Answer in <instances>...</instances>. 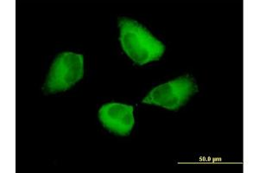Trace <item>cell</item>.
Wrapping results in <instances>:
<instances>
[{"mask_svg": "<svg viewBox=\"0 0 259 173\" xmlns=\"http://www.w3.org/2000/svg\"><path fill=\"white\" fill-rule=\"evenodd\" d=\"M118 26L122 49L137 64L144 65L157 61L164 54V44L139 22L122 18L119 19Z\"/></svg>", "mask_w": 259, "mask_h": 173, "instance_id": "1", "label": "cell"}, {"mask_svg": "<svg viewBox=\"0 0 259 173\" xmlns=\"http://www.w3.org/2000/svg\"><path fill=\"white\" fill-rule=\"evenodd\" d=\"M84 75L82 55L73 52L60 54L50 67L45 82L46 94H56L68 90L79 82Z\"/></svg>", "mask_w": 259, "mask_h": 173, "instance_id": "2", "label": "cell"}, {"mask_svg": "<svg viewBox=\"0 0 259 173\" xmlns=\"http://www.w3.org/2000/svg\"><path fill=\"white\" fill-rule=\"evenodd\" d=\"M197 92V84L193 78L182 77L153 88L143 102L168 110H178Z\"/></svg>", "mask_w": 259, "mask_h": 173, "instance_id": "3", "label": "cell"}, {"mask_svg": "<svg viewBox=\"0 0 259 173\" xmlns=\"http://www.w3.org/2000/svg\"><path fill=\"white\" fill-rule=\"evenodd\" d=\"M99 118L104 127L119 136H127L134 126L133 107L122 103H107L101 107Z\"/></svg>", "mask_w": 259, "mask_h": 173, "instance_id": "4", "label": "cell"}]
</instances>
